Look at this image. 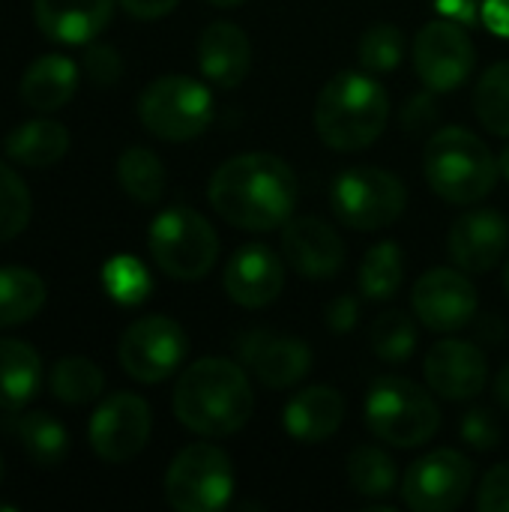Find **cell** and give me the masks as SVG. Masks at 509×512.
Segmentation results:
<instances>
[{"instance_id":"cell-33","label":"cell","mask_w":509,"mask_h":512,"mask_svg":"<svg viewBox=\"0 0 509 512\" xmlns=\"http://www.w3.org/2000/svg\"><path fill=\"white\" fill-rule=\"evenodd\" d=\"M369 345L378 360L384 363H405L417 351V324L408 312L390 309L375 318L369 330Z\"/></svg>"},{"instance_id":"cell-39","label":"cell","mask_w":509,"mask_h":512,"mask_svg":"<svg viewBox=\"0 0 509 512\" xmlns=\"http://www.w3.org/2000/svg\"><path fill=\"white\" fill-rule=\"evenodd\" d=\"M477 510L480 512H509V462L495 465L480 489H477Z\"/></svg>"},{"instance_id":"cell-26","label":"cell","mask_w":509,"mask_h":512,"mask_svg":"<svg viewBox=\"0 0 509 512\" xmlns=\"http://www.w3.org/2000/svg\"><path fill=\"white\" fill-rule=\"evenodd\" d=\"M12 435L39 468H57L69 453V435L51 414H24L12 420Z\"/></svg>"},{"instance_id":"cell-35","label":"cell","mask_w":509,"mask_h":512,"mask_svg":"<svg viewBox=\"0 0 509 512\" xmlns=\"http://www.w3.org/2000/svg\"><path fill=\"white\" fill-rule=\"evenodd\" d=\"M30 210L33 204L24 180L6 162H0V243L18 237L27 228Z\"/></svg>"},{"instance_id":"cell-42","label":"cell","mask_w":509,"mask_h":512,"mask_svg":"<svg viewBox=\"0 0 509 512\" xmlns=\"http://www.w3.org/2000/svg\"><path fill=\"white\" fill-rule=\"evenodd\" d=\"M435 6H438V12L444 18H450V21H456L462 27L480 24V15H483V9L477 6V0H435Z\"/></svg>"},{"instance_id":"cell-6","label":"cell","mask_w":509,"mask_h":512,"mask_svg":"<svg viewBox=\"0 0 509 512\" xmlns=\"http://www.w3.org/2000/svg\"><path fill=\"white\" fill-rule=\"evenodd\" d=\"M150 255L156 267L180 282L204 279L219 258V237L213 225L189 207H171L150 225Z\"/></svg>"},{"instance_id":"cell-45","label":"cell","mask_w":509,"mask_h":512,"mask_svg":"<svg viewBox=\"0 0 509 512\" xmlns=\"http://www.w3.org/2000/svg\"><path fill=\"white\" fill-rule=\"evenodd\" d=\"M495 399H498L501 408H507L509 411V363L501 366V372H498V378H495Z\"/></svg>"},{"instance_id":"cell-34","label":"cell","mask_w":509,"mask_h":512,"mask_svg":"<svg viewBox=\"0 0 509 512\" xmlns=\"http://www.w3.org/2000/svg\"><path fill=\"white\" fill-rule=\"evenodd\" d=\"M357 57L372 75L393 72L405 57V33L396 24H372L357 45Z\"/></svg>"},{"instance_id":"cell-2","label":"cell","mask_w":509,"mask_h":512,"mask_svg":"<svg viewBox=\"0 0 509 512\" xmlns=\"http://www.w3.org/2000/svg\"><path fill=\"white\" fill-rule=\"evenodd\" d=\"M255 411V393L240 363L222 357L195 360L174 387V417L201 438L240 432Z\"/></svg>"},{"instance_id":"cell-9","label":"cell","mask_w":509,"mask_h":512,"mask_svg":"<svg viewBox=\"0 0 509 512\" xmlns=\"http://www.w3.org/2000/svg\"><path fill=\"white\" fill-rule=\"evenodd\" d=\"M234 495V468L225 450L192 444L174 456L165 474V498L177 512H216Z\"/></svg>"},{"instance_id":"cell-22","label":"cell","mask_w":509,"mask_h":512,"mask_svg":"<svg viewBox=\"0 0 509 512\" xmlns=\"http://www.w3.org/2000/svg\"><path fill=\"white\" fill-rule=\"evenodd\" d=\"M345 423V399L333 387H306L300 390L282 414L285 432L300 444H324Z\"/></svg>"},{"instance_id":"cell-27","label":"cell","mask_w":509,"mask_h":512,"mask_svg":"<svg viewBox=\"0 0 509 512\" xmlns=\"http://www.w3.org/2000/svg\"><path fill=\"white\" fill-rule=\"evenodd\" d=\"M45 306V282L27 267H0V330L27 324Z\"/></svg>"},{"instance_id":"cell-31","label":"cell","mask_w":509,"mask_h":512,"mask_svg":"<svg viewBox=\"0 0 509 512\" xmlns=\"http://www.w3.org/2000/svg\"><path fill=\"white\" fill-rule=\"evenodd\" d=\"M348 480L363 498H387L396 492V462L381 447H357L348 456Z\"/></svg>"},{"instance_id":"cell-47","label":"cell","mask_w":509,"mask_h":512,"mask_svg":"<svg viewBox=\"0 0 509 512\" xmlns=\"http://www.w3.org/2000/svg\"><path fill=\"white\" fill-rule=\"evenodd\" d=\"M213 6H222V9H234V6H240V3H246V0H210Z\"/></svg>"},{"instance_id":"cell-49","label":"cell","mask_w":509,"mask_h":512,"mask_svg":"<svg viewBox=\"0 0 509 512\" xmlns=\"http://www.w3.org/2000/svg\"><path fill=\"white\" fill-rule=\"evenodd\" d=\"M0 480H3V462H0Z\"/></svg>"},{"instance_id":"cell-29","label":"cell","mask_w":509,"mask_h":512,"mask_svg":"<svg viewBox=\"0 0 509 512\" xmlns=\"http://www.w3.org/2000/svg\"><path fill=\"white\" fill-rule=\"evenodd\" d=\"M405 282V255L399 249V243L384 240L378 246H372L360 264V291L366 300L381 303L399 294Z\"/></svg>"},{"instance_id":"cell-43","label":"cell","mask_w":509,"mask_h":512,"mask_svg":"<svg viewBox=\"0 0 509 512\" xmlns=\"http://www.w3.org/2000/svg\"><path fill=\"white\" fill-rule=\"evenodd\" d=\"M180 0H120V6L132 15V18H141V21H153V18H162L168 12L177 9Z\"/></svg>"},{"instance_id":"cell-19","label":"cell","mask_w":509,"mask_h":512,"mask_svg":"<svg viewBox=\"0 0 509 512\" xmlns=\"http://www.w3.org/2000/svg\"><path fill=\"white\" fill-rule=\"evenodd\" d=\"M507 246V219L492 207L471 210V213L459 216L453 222V228H450V237H447L450 258L465 273H489V270H495L504 261Z\"/></svg>"},{"instance_id":"cell-23","label":"cell","mask_w":509,"mask_h":512,"mask_svg":"<svg viewBox=\"0 0 509 512\" xmlns=\"http://www.w3.org/2000/svg\"><path fill=\"white\" fill-rule=\"evenodd\" d=\"M78 90V66L63 54H45L33 60L21 78V99L36 111L63 108Z\"/></svg>"},{"instance_id":"cell-16","label":"cell","mask_w":509,"mask_h":512,"mask_svg":"<svg viewBox=\"0 0 509 512\" xmlns=\"http://www.w3.org/2000/svg\"><path fill=\"white\" fill-rule=\"evenodd\" d=\"M285 264L309 282L333 279L345 264V243L339 231L318 216H294L282 228Z\"/></svg>"},{"instance_id":"cell-46","label":"cell","mask_w":509,"mask_h":512,"mask_svg":"<svg viewBox=\"0 0 509 512\" xmlns=\"http://www.w3.org/2000/svg\"><path fill=\"white\" fill-rule=\"evenodd\" d=\"M498 168H501V174L509 180V144L501 150V156H498Z\"/></svg>"},{"instance_id":"cell-3","label":"cell","mask_w":509,"mask_h":512,"mask_svg":"<svg viewBox=\"0 0 509 512\" xmlns=\"http://www.w3.org/2000/svg\"><path fill=\"white\" fill-rule=\"evenodd\" d=\"M390 96L372 72L333 75L315 102V129L333 150L351 153L375 144L387 129Z\"/></svg>"},{"instance_id":"cell-13","label":"cell","mask_w":509,"mask_h":512,"mask_svg":"<svg viewBox=\"0 0 509 512\" xmlns=\"http://www.w3.org/2000/svg\"><path fill=\"white\" fill-rule=\"evenodd\" d=\"M150 429V405L135 393H114L90 417V447L102 462L123 465L147 447Z\"/></svg>"},{"instance_id":"cell-30","label":"cell","mask_w":509,"mask_h":512,"mask_svg":"<svg viewBox=\"0 0 509 512\" xmlns=\"http://www.w3.org/2000/svg\"><path fill=\"white\" fill-rule=\"evenodd\" d=\"M105 375L93 360L66 357L51 369V393L57 402L66 405H87L102 396Z\"/></svg>"},{"instance_id":"cell-7","label":"cell","mask_w":509,"mask_h":512,"mask_svg":"<svg viewBox=\"0 0 509 512\" xmlns=\"http://www.w3.org/2000/svg\"><path fill=\"white\" fill-rule=\"evenodd\" d=\"M138 117L162 141H192L213 123V93L189 75H162L141 90Z\"/></svg>"},{"instance_id":"cell-40","label":"cell","mask_w":509,"mask_h":512,"mask_svg":"<svg viewBox=\"0 0 509 512\" xmlns=\"http://www.w3.org/2000/svg\"><path fill=\"white\" fill-rule=\"evenodd\" d=\"M438 102H435V96H432V90L429 93H417V96H411L405 105H402V114H399V120H402V129L408 132V135H420V132H426L429 126H435L438 123Z\"/></svg>"},{"instance_id":"cell-1","label":"cell","mask_w":509,"mask_h":512,"mask_svg":"<svg viewBox=\"0 0 509 512\" xmlns=\"http://www.w3.org/2000/svg\"><path fill=\"white\" fill-rule=\"evenodd\" d=\"M207 198L228 225L264 234L291 219L297 204V174L273 153H240L213 171Z\"/></svg>"},{"instance_id":"cell-21","label":"cell","mask_w":509,"mask_h":512,"mask_svg":"<svg viewBox=\"0 0 509 512\" xmlns=\"http://www.w3.org/2000/svg\"><path fill=\"white\" fill-rule=\"evenodd\" d=\"M198 63L204 78L216 87H237L252 66V45L246 30L231 21H213L198 39Z\"/></svg>"},{"instance_id":"cell-28","label":"cell","mask_w":509,"mask_h":512,"mask_svg":"<svg viewBox=\"0 0 509 512\" xmlns=\"http://www.w3.org/2000/svg\"><path fill=\"white\" fill-rule=\"evenodd\" d=\"M117 180L138 204H156L165 195V165L147 147H129L117 159Z\"/></svg>"},{"instance_id":"cell-5","label":"cell","mask_w":509,"mask_h":512,"mask_svg":"<svg viewBox=\"0 0 509 512\" xmlns=\"http://www.w3.org/2000/svg\"><path fill=\"white\" fill-rule=\"evenodd\" d=\"M366 426L378 441L411 450L435 438L441 411L420 384L408 378H378L366 393Z\"/></svg>"},{"instance_id":"cell-10","label":"cell","mask_w":509,"mask_h":512,"mask_svg":"<svg viewBox=\"0 0 509 512\" xmlns=\"http://www.w3.org/2000/svg\"><path fill=\"white\" fill-rule=\"evenodd\" d=\"M186 351L189 339L177 321L165 315H147L120 336L117 360L129 378L141 384H159L180 369Z\"/></svg>"},{"instance_id":"cell-20","label":"cell","mask_w":509,"mask_h":512,"mask_svg":"<svg viewBox=\"0 0 509 512\" xmlns=\"http://www.w3.org/2000/svg\"><path fill=\"white\" fill-rule=\"evenodd\" d=\"M114 0H33V18L51 42L87 45L111 21Z\"/></svg>"},{"instance_id":"cell-17","label":"cell","mask_w":509,"mask_h":512,"mask_svg":"<svg viewBox=\"0 0 509 512\" xmlns=\"http://www.w3.org/2000/svg\"><path fill=\"white\" fill-rule=\"evenodd\" d=\"M423 372L432 393H438L447 402H468L486 390L489 360L483 348H477L474 342L444 339L426 354Z\"/></svg>"},{"instance_id":"cell-8","label":"cell","mask_w":509,"mask_h":512,"mask_svg":"<svg viewBox=\"0 0 509 512\" xmlns=\"http://www.w3.org/2000/svg\"><path fill=\"white\" fill-rule=\"evenodd\" d=\"M330 201L342 225L354 231H381L405 213L408 189L393 171L357 165L333 180Z\"/></svg>"},{"instance_id":"cell-37","label":"cell","mask_w":509,"mask_h":512,"mask_svg":"<svg viewBox=\"0 0 509 512\" xmlns=\"http://www.w3.org/2000/svg\"><path fill=\"white\" fill-rule=\"evenodd\" d=\"M462 438H465L468 447H474L480 453H489V450H495L501 444V423L495 420L492 411L474 408L462 420Z\"/></svg>"},{"instance_id":"cell-36","label":"cell","mask_w":509,"mask_h":512,"mask_svg":"<svg viewBox=\"0 0 509 512\" xmlns=\"http://www.w3.org/2000/svg\"><path fill=\"white\" fill-rule=\"evenodd\" d=\"M105 291L123 306H138L150 294V276L141 261L120 255L105 264Z\"/></svg>"},{"instance_id":"cell-14","label":"cell","mask_w":509,"mask_h":512,"mask_svg":"<svg viewBox=\"0 0 509 512\" xmlns=\"http://www.w3.org/2000/svg\"><path fill=\"white\" fill-rule=\"evenodd\" d=\"M414 315L435 333H456L477 318L474 282L450 267H435L414 282Z\"/></svg>"},{"instance_id":"cell-25","label":"cell","mask_w":509,"mask_h":512,"mask_svg":"<svg viewBox=\"0 0 509 512\" xmlns=\"http://www.w3.org/2000/svg\"><path fill=\"white\" fill-rule=\"evenodd\" d=\"M66 150H69V132L57 120H27L6 135L9 159L27 168L54 165L66 156Z\"/></svg>"},{"instance_id":"cell-4","label":"cell","mask_w":509,"mask_h":512,"mask_svg":"<svg viewBox=\"0 0 509 512\" xmlns=\"http://www.w3.org/2000/svg\"><path fill=\"white\" fill-rule=\"evenodd\" d=\"M423 171L432 192L450 204L483 201L501 174L486 141L465 126H447L429 138Z\"/></svg>"},{"instance_id":"cell-48","label":"cell","mask_w":509,"mask_h":512,"mask_svg":"<svg viewBox=\"0 0 509 512\" xmlns=\"http://www.w3.org/2000/svg\"><path fill=\"white\" fill-rule=\"evenodd\" d=\"M504 288H507V294H509V264H507V273H504Z\"/></svg>"},{"instance_id":"cell-38","label":"cell","mask_w":509,"mask_h":512,"mask_svg":"<svg viewBox=\"0 0 509 512\" xmlns=\"http://www.w3.org/2000/svg\"><path fill=\"white\" fill-rule=\"evenodd\" d=\"M84 69H87V78L93 84L111 87L123 75V60L111 45H90L87 54H84Z\"/></svg>"},{"instance_id":"cell-41","label":"cell","mask_w":509,"mask_h":512,"mask_svg":"<svg viewBox=\"0 0 509 512\" xmlns=\"http://www.w3.org/2000/svg\"><path fill=\"white\" fill-rule=\"evenodd\" d=\"M357 318H360V300L354 294H339L327 312H324V321H327V330L330 333H351L357 327Z\"/></svg>"},{"instance_id":"cell-44","label":"cell","mask_w":509,"mask_h":512,"mask_svg":"<svg viewBox=\"0 0 509 512\" xmlns=\"http://www.w3.org/2000/svg\"><path fill=\"white\" fill-rule=\"evenodd\" d=\"M483 24L495 36L509 39V0H486L483 3Z\"/></svg>"},{"instance_id":"cell-18","label":"cell","mask_w":509,"mask_h":512,"mask_svg":"<svg viewBox=\"0 0 509 512\" xmlns=\"http://www.w3.org/2000/svg\"><path fill=\"white\" fill-rule=\"evenodd\" d=\"M222 282L231 303L243 309H267L285 288V261L273 249L252 243L231 255Z\"/></svg>"},{"instance_id":"cell-12","label":"cell","mask_w":509,"mask_h":512,"mask_svg":"<svg viewBox=\"0 0 509 512\" xmlns=\"http://www.w3.org/2000/svg\"><path fill=\"white\" fill-rule=\"evenodd\" d=\"M477 66V48L462 24L429 21L414 39V69L432 93L459 90Z\"/></svg>"},{"instance_id":"cell-15","label":"cell","mask_w":509,"mask_h":512,"mask_svg":"<svg viewBox=\"0 0 509 512\" xmlns=\"http://www.w3.org/2000/svg\"><path fill=\"white\" fill-rule=\"evenodd\" d=\"M240 363L270 390H288L300 384L312 369V348L297 336L273 330H249L234 345Z\"/></svg>"},{"instance_id":"cell-32","label":"cell","mask_w":509,"mask_h":512,"mask_svg":"<svg viewBox=\"0 0 509 512\" xmlns=\"http://www.w3.org/2000/svg\"><path fill=\"white\" fill-rule=\"evenodd\" d=\"M474 111L492 135L509 138V60L483 72L474 90Z\"/></svg>"},{"instance_id":"cell-24","label":"cell","mask_w":509,"mask_h":512,"mask_svg":"<svg viewBox=\"0 0 509 512\" xmlns=\"http://www.w3.org/2000/svg\"><path fill=\"white\" fill-rule=\"evenodd\" d=\"M42 360L27 342L0 339V408L21 411L39 390Z\"/></svg>"},{"instance_id":"cell-11","label":"cell","mask_w":509,"mask_h":512,"mask_svg":"<svg viewBox=\"0 0 509 512\" xmlns=\"http://www.w3.org/2000/svg\"><path fill=\"white\" fill-rule=\"evenodd\" d=\"M474 465L459 450H435L417 459L402 480V504L414 512H450L465 504Z\"/></svg>"}]
</instances>
